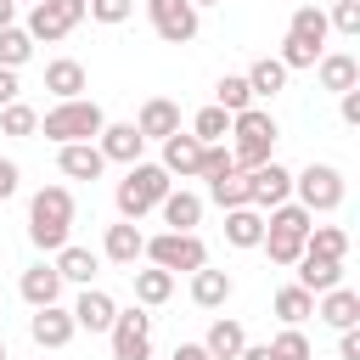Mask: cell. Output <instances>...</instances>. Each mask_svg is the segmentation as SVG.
I'll use <instances>...</instances> for the list:
<instances>
[{
	"label": "cell",
	"instance_id": "1",
	"mask_svg": "<svg viewBox=\"0 0 360 360\" xmlns=\"http://www.w3.org/2000/svg\"><path fill=\"white\" fill-rule=\"evenodd\" d=\"M68 231H73V191L68 186H39L28 197V242L56 253L68 242Z\"/></svg>",
	"mask_w": 360,
	"mask_h": 360
},
{
	"label": "cell",
	"instance_id": "2",
	"mask_svg": "<svg viewBox=\"0 0 360 360\" xmlns=\"http://www.w3.org/2000/svg\"><path fill=\"white\" fill-rule=\"evenodd\" d=\"M270 152H276V118H270L264 107L231 112V163L248 174V169L270 163Z\"/></svg>",
	"mask_w": 360,
	"mask_h": 360
},
{
	"label": "cell",
	"instance_id": "3",
	"mask_svg": "<svg viewBox=\"0 0 360 360\" xmlns=\"http://www.w3.org/2000/svg\"><path fill=\"white\" fill-rule=\"evenodd\" d=\"M101 124H107V112H101L90 96H73V101H56V107L39 118V135L56 141V146H68V141H96Z\"/></svg>",
	"mask_w": 360,
	"mask_h": 360
},
{
	"label": "cell",
	"instance_id": "4",
	"mask_svg": "<svg viewBox=\"0 0 360 360\" xmlns=\"http://www.w3.org/2000/svg\"><path fill=\"white\" fill-rule=\"evenodd\" d=\"M174 186V174L163 169V163H129V174L118 180V214L124 219H141V214H152L158 202H163V191Z\"/></svg>",
	"mask_w": 360,
	"mask_h": 360
},
{
	"label": "cell",
	"instance_id": "5",
	"mask_svg": "<svg viewBox=\"0 0 360 360\" xmlns=\"http://www.w3.org/2000/svg\"><path fill=\"white\" fill-rule=\"evenodd\" d=\"M141 259H152L158 270H202L208 264V248H202L197 231H158V236H146Z\"/></svg>",
	"mask_w": 360,
	"mask_h": 360
},
{
	"label": "cell",
	"instance_id": "6",
	"mask_svg": "<svg viewBox=\"0 0 360 360\" xmlns=\"http://www.w3.org/2000/svg\"><path fill=\"white\" fill-rule=\"evenodd\" d=\"M84 22V0H34V11H28V39L39 45H56V39H68L73 28Z\"/></svg>",
	"mask_w": 360,
	"mask_h": 360
},
{
	"label": "cell",
	"instance_id": "7",
	"mask_svg": "<svg viewBox=\"0 0 360 360\" xmlns=\"http://www.w3.org/2000/svg\"><path fill=\"white\" fill-rule=\"evenodd\" d=\"M292 191H298V202H304L309 214L343 208V174H338L332 163H309L304 174H292Z\"/></svg>",
	"mask_w": 360,
	"mask_h": 360
},
{
	"label": "cell",
	"instance_id": "8",
	"mask_svg": "<svg viewBox=\"0 0 360 360\" xmlns=\"http://www.w3.org/2000/svg\"><path fill=\"white\" fill-rule=\"evenodd\" d=\"M107 332H112V360H152V315L146 309H118Z\"/></svg>",
	"mask_w": 360,
	"mask_h": 360
},
{
	"label": "cell",
	"instance_id": "9",
	"mask_svg": "<svg viewBox=\"0 0 360 360\" xmlns=\"http://www.w3.org/2000/svg\"><path fill=\"white\" fill-rule=\"evenodd\" d=\"M146 17H152V34L169 39V45L197 39V6L191 0H146Z\"/></svg>",
	"mask_w": 360,
	"mask_h": 360
},
{
	"label": "cell",
	"instance_id": "10",
	"mask_svg": "<svg viewBox=\"0 0 360 360\" xmlns=\"http://www.w3.org/2000/svg\"><path fill=\"white\" fill-rule=\"evenodd\" d=\"M287 197H292V169H281L276 158L259 163V169H248V202H253L259 214H270V208L287 202Z\"/></svg>",
	"mask_w": 360,
	"mask_h": 360
},
{
	"label": "cell",
	"instance_id": "11",
	"mask_svg": "<svg viewBox=\"0 0 360 360\" xmlns=\"http://www.w3.org/2000/svg\"><path fill=\"white\" fill-rule=\"evenodd\" d=\"M73 309H62V304H39L34 315H28V338L39 343V349H68L73 343Z\"/></svg>",
	"mask_w": 360,
	"mask_h": 360
},
{
	"label": "cell",
	"instance_id": "12",
	"mask_svg": "<svg viewBox=\"0 0 360 360\" xmlns=\"http://www.w3.org/2000/svg\"><path fill=\"white\" fill-rule=\"evenodd\" d=\"M56 169H62L68 180H101L107 158H101L96 141H68V146H56Z\"/></svg>",
	"mask_w": 360,
	"mask_h": 360
},
{
	"label": "cell",
	"instance_id": "13",
	"mask_svg": "<svg viewBox=\"0 0 360 360\" xmlns=\"http://www.w3.org/2000/svg\"><path fill=\"white\" fill-rule=\"evenodd\" d=\"M96 146H101V158H107V163H141V146H146V135H141L135 124H101Z\"/></svg>",
	"mask_w": 360,
	"mask_h": 360
},
{
	"label": "cell",
	"instance_id": "14",
	"mask_svg": "<svg viewBox=\"0 0 360 360\" xmlns=\"http://www.w3.org/2000/svg\"><path fill=\"white\" fill-rule=\"evenodd\" d=\"M163 169H169V174H180V180H191V174L202 169V141H197L191 129L163 135Z\"/></svg>",
	"mask_w": 360,
	"mask_h": 360
},
{
	"label": "cell",
	"instance_id": "15",
	"mask_svg": "<svg viewBox=\"0 0 360 360\" xmlns=\"http://www.w3.org/2000/svg\"><path fill=\"white\" fill-rule=\"evenodd\" d=\"M141 248H146V236H141L135 219H118V225H107V236H101V253H107L112 264H124V270H135Z\"/></svg>",
	"mask_w": 360,
	"mask_h": 360
},
{
	"label": "cell",
	"instance_id": "16",
	"mask_svg": "<svg viewBox=\"0 0 360 360\" xmlns=\"http://www.w3.org/2000/svg\"><path fill=\"white\" fill-rule=\"evenodd\" d=\"M112 315H118V304H112L101 287H79V298H73V326H84V332H107Z\"/></svg>",
	"mask_w": 360,
	"mask_h": 360
},
{
	"label": "cell",
	"instance_id": "17",
	"mask_svg": "<svg viewBox=\"0 0 360 360\" xmlns=\"http://www.w3.org/2000/svg\"><path fill=\"white\" fill-rule=\"evenodd\" d=\"M158 214H163V225H169V231H197V219H202V197H197V191H186V186H180V191L169 186V191H163V202H158Z\"/></svg>",
	"mask_w": 360,
	"mask_h": 360
},
{
	"label": "cell",
	"instance_id": "18",
	"mask_svg": "<svg viewBox=\"0 0 360 360\" xmlns=\"http://www.w3.org/2000/svg\"><path fill=\"white\" fill-rule=\"evenodd\" d=\"M62 287H68V281L56 276V264H28V270L17 276V292H22L34 309H39V304H56V298H62Z\"/></svg>",
	"mask_w": 360,
	"mask_h": 360
},
{
	"label": "cell",
	"instance_id": "19",
	"mask_svg": "<svg viewBox=\"0 0 360 360\" xmlns=\"http://www.w3.org/2000/svg\"><path fill=\"white\" fill-rule=\"evenodd\" d=\"M315 298H321V304H315V315H321L326 326H338V332H343V326H354V321H360V292H349L343 281H338V287H326V292H315Z\"/></svg>",
	"mask_w": 360,
	"mask_h": 360
},
{
	"label": "cell",
	"instance_id": "20",
	"mask_svg": "<svg viewBox=\"0 0 360 360\" xmlns=\"http://www.w3.org/2000/svg\"><path fill=\"white\" fill-rule=\"evenodd\" d=\"M315 73H321V90H354L360 84V62L349 56V51H321V62H315Z\"/></svg>",
	"mask_w": 360,
	"mask_h": 360
},
{
	"label": "cell",
	"instance_id": "21",
	"mask_svg": "<svg viewBox=\"0 0 360 360\" xmlns=\"http://www.w3.org/2000/svg\"><path fill=\"white\" fill-rule=\"evenodd\" d=\"M225 242H231V248H259V242H264V214H259L253 202L225 208Z\"/></svg>",
	"mask_w": 360,
	"mask_h": 360
},
{
	"label": "cell",
	"instance_id": "22",
	"mask_svg": "<svg viewBox=\"0 0 360 360\" xmlns=\"http://www.w3.org/2000/svg\"><path fill=\"white\" fill-rule=\"evenodd\" d=\"M96 270H101V259H96L90 248H79V242H62V248H56V276H62V281L90 287V281H96Z\"/></svg>",
	"mask_w": 360,
	"mask_h": 360
},
{
	"label": "cell",
	"instance_id": "23",
	"mask_svg": "<svg viewBox=\"0 0 360 360\" xmlns=\"http://www.w3.org/2000/svg\"><path fill=\"white\" fill-rule=\"evenodd\" d=\"M135 129H141L146 141H163V135H174V129H180V107H174L169 96H152V101L141 107V118H135Z\"/></svg>",
	"mask_w": 360,
	"mask_h": 360
},
{
	"label": "cell",
	"instance_id": "24",
	"mask_svg": "<svg viewBox=\"0 0 360 360\" xmlns=\"http://www.w3.org/2000/svg\"><path fill=\"white\" fill-rule=\"evenodd\" d=\"M231 292H236V281H231L225 270H208V264L191 270V304H197V309H219Z\"/></svg>",
	"mask_w": 360,
	"mask_h": 360
},
{
	"label": "cell",
	"instance_id": "25",
	"mask_svg": "<svg viewBox=\"0 0 360 360\" xmlns=\"http://www.w3.org/2000/svg\"><path fill=\"white\" fill-rule=\"evenodd\" d=\"M45 90H51L56 101H73V96H84V68H79L73 56H56V62H45Z\"/></svg>",
	"mask_w": 360,
	"mask_h": 360
},
{
	"label": "cell",
	"instance_id": "26",
	"mask_svg": "<svg viewBox=\"0 0 360 360\" xmlns=\"http://www.w3.org/2000/svg\"><path fill=\"white\" fill-rule=\"evenodd\" d=\"M129 281H135V298H141L146 309H158V304H169V298H174V270L146 264V270H129Z\"/></svg>",
	"mask_w": 360,
	"mask_h": 360
},
{
	"label": "cell",
	"instance_id": "27",
	"mask_svg": "<svg viewBox=\"0 0 360 360\" xmlns=\"http://www.w3.org/2000/svg\"><path fill=\"white\" fill-rule=\"evenodd\" d=\"M338 281H343V259H315V253L298 259V287H304V292H326V287H338Z\"/></svg>",
	"mask_w": 360,
	"mask_h": 360
},
{
	"label": "cell",
	"instance_id": "28",
	"mask_svg": "<svg viewBox=\"0 0 360 360\" xmlns=\"http://www.w3.org/2000/svg\"><path fill=\"white\" fill-rule=\"evenodd\" d=\"M287 34L304 39V45H315V51H326V34H332V28H326V11H321V6H298L292 22H287Z\"/></svg>",
	"mask_w": 360,
	"mask_h": 360
},
{
	"label": "cell",
	"instance_id": "29",
	"mask_svg": "<svg viewBox=\"0 0 360 360\" xmlns=\"http://www.w3.org/2000/svg\"><path fill=\"white\" fill-rule=\"evenodd\" d=\"M242 343H248L242 321H214V326H208V338H202V349H208L214 360H236V354H242Z\"/></svg>",
	"mask_w": 360,
	"mask_h": 360
},
{
	"label": "cell",
	"instance_id": "30",
	"mask_svg": "<svg viewBox=\"0 0 360 360\" xmlns=\"http://www.w3.org/2000/svg\"><path fill=\"white\" fill-rule=\"evenodd\" d=\"M242 79H248L253 101H259V96H276V90H287V68H281L276 56H259V62H253V68H248Z\"/></svg>",
	"mask_w": 360,
	"mask_h": 360
},
{
	"label": "cell",
	"instance_id": "31",
	"mask_svg": "<svg viewBox=\"0 0 360 360\" xmlns=\"http://www.w3.org/2000/svg\"><path fill=\"white\" fill-rule=\"evenodd\" d=\"M304 253H315V259H343V253H349V231H338V225H309Z\"/></svg>",
	"mask_w": 360,
	"mask_h": 360
},
{
	"label": "cell",
	"instance_id": "32",
	"mask_svg": "<svg viewBox=\"0 0 360 360\" xmlns=\"http://www.w3.org/2000/svg\"><path fill=\"white\" fill-rule=\"evenodd\" d=\"M276 315H281V326H298L304 315H315V292H304L298 281L281 287V292H276Z\"/></svg>",
	"mask_w": 360,
	"mask_h": 360
},
{
	"label": "cell",
	"instance_id": "33",
	"mask_svg": "<svg viewBox=\"0 0 360 360\" xmlns=\"http://www.w3.org/2000/svg\"><path fill=\"white\" fill-rule=\"evenodd\" d=\"M214 107H225V112H242V107H253V90H248V79H242V73H225V79L214 84Z\"/></svg>",
	"mask_w": 360,
	"mask_h": 360
},
{
	"label": "cell",
	"instance_id": "34",
	"mask_svg": "<svg viewBox=\"0 0 360 360\" xmlns=\"http://www.w3.org/2000/svg\"><path fill=\"white\" fill-rule=\"evenodd\" d=\"M191 135H197L202 146H214V141H225V135H231V112H225V107H202V112L191 118Z\"/></svg>",
	"mask_w": 360,
	"mask_h": 360
},
{
	"label": "cell",
	"instance_id": "35",
	"mask_svg": "<svg viewBox=\"0 0 360 360\" xmlns=\"http://www.w3.org/2000/svg\"><path fill=\"white\" fill-rule=\"evenodd\" d=\"M208 197H214L219 208H242V202H248V174H242V169H231V174L208 180Z\"/></svg>",
	"mask_w": 360,
	"mask_h": 360
},
{
	"label": "cell",
	"instance_id": "36",
	"mask_svg": "<svg viewBox=\"0 0 360 360\" xmlns=\"http://www.w3.org/2000/svg\"><path fill=\"white\" fill-rule=\"evenodd\" d=\"M259 248H264V253H270V264H281V270L304 259V236H287V231H264V242H259Z\"/></svg>",
	"mask_w": 360,
	"mask_h": 360
},
{
	"label": "cell",
	"instance_id": "37",
	"mask_svg": "<svg viewBox=\"0 0 360 360\" xmlns=\"http://www.w3.org/2000/svg\"><path fill=\"white\" fill-rule=\"evenodd\" d=\"M34 56V39H28V28H0V68H22Z\"/></svg>",
	"mask_w": 360,
	"mask_h": 360
},
{
	"label": "cell",
	"instance_id": "38",
	"mask_svg": "<svg viewBox=\"0 0 360 360\" xmlns=\"http://www.w3.org/2000/svg\"><path fill=\"white\" fill-rule=\"evenodd\" d=\"M0 129H6V135H34V129H39V112H34L28 101H6V107H0Z\"/></svg>",
	"mask_w": 360,
	"mask_h": 360
},
{
	"label": "cell",
	"instance_id": "39",
	"mask_svg": "<svg viewBox=\"0 0 360 360\" xmlns=\"http://www.w3.org/2000/svg\"><path fill=\"white\" fill-rule=\"evenodd\" d=\"M264 349H270V360H309V338H304L298 326H287V332H276V338H270Z\"/></svg>",
	"mask_w": 360,
	"mask_h": 360
},
{
	"label": "cell",
	"instance_id": "40",
	"mask_svg": "<svg viewBox=\"0 0 360 360\" xmlns=\"http://www.w3.org/2000/svg\"><path fill=\"white\" fill-rule=\"evenodd\" d=\"M326 28H338V34H360V0H338L332 11H326Z\"/></svg>",
	"mask_w": 360,
	"mask_h": 360
},
{
	"label": "cell",
	"instance_id": "41",
	"mask_svg": "<svg viewBox=\"0 0 360 360\" xmlns=\"http://www.w3.org/2000/svg\"><path fill=\"white\" fill-rule=\"evenodd\" d=\"M231 169H236V163H231V146H225V141L202 146V169H197L202 180H219V174H231Z\"/></svg>",
	"mask_w": 360,
	"mask_h": 360
},
{
	"label": "cell",
	"instance_id": "42",
	"mask_svg": "<svg viewBox=\"0 0 360 360\" xmlns=\"http://www.w3.org/2000/svg\"><path fill=\"white\" fill-rule=\"evenodd\" d=\"M135 11V0H84V17H96V22H124Z\"/></svg>",
	"mask_w": 360,
	"mask_h": 360
},
{
	"label": "cell",
	"instance_id": "43",
	"mask_svg": "<svg viewBox=\"0 0 360 360\" xmlns=\"http://www.w3.org/2000/svg\"><path fill=\"white\" fill-rule=\"evenodd\" d=\"M338 112H343V124H360V84L338 96Z\"/></svg>",
	"mask_w": 360,
	"mask_h": 360
},
{
	"label": "cell",
	"instance_id": "44",
	"mask_svg": "<svg viewBox=\"0 0 360 360\" xmlns=\"http://www.w3.org/2000/svg\"><path fill=\"white\" fill-rule=\"evenodd\" d=\"M17 180H22V169H17L11 158H0V202H6L11 191H17Z\"/></svg>",
	"mask_w": 360,
	"mask_h": 360
},
{
	"label": "cell",
	"instance_id": "45",
	"mask_svg": "<svg viewBox=\"0 0 360 360\" xmlns=\"http://www.w3.org/2000/svg\"><path fill=\"white\" fill-rule=\"evenodd\" d=\"M338 354H343V360H360V332H354V326H343V338H338Z\"/></svg>",
	"mask_w": 360,
	"mask_h": 360
},
{
	"label": "cell",
	"instance_id": "46",
	"mask_svg": "<svg viewBox=\"0 0 360 360\" xmlns=\"http://www.w3.org/2000/svg\"><path fill=\"white\" fill-rule=\"evenodd\" d=\"M17 101V68H0V107Z\"/></svg>",
	"mask_w": 360,
	"mask_h": 360
},
{
	"label": "cell",
	"instance_id": "47",
	"mask_svg": "<svg viewBox=\"0 0 360 360\" xmlns=\"http://www.w3.org/2000/svg\"><path fill=\"white\" fill-rule=\"evenodd\" d=\"M169 360H214V354H208L202 343H174V354H169Z\"/></svg>",
	"mask_w": 360,
	"mask_h": 360
},
{
	"label": "cell",
	"instance_id": "48",
	"mask_svg": "<svg viewBox=\"0 0 360 360\" xmlns=\"http://www.w3.org/2000/svg\"><path fill=\"white\" fill-rule=\"evenodd\" d=\"M236 360H270V349H264V343H242V354H236Z\"/></svg>",
	"mask_w": 360,
	"mask_h": 360
},
{
	"label": "cell",
	"instance_id": "49",
	"mask_svg": "<svg viewBox=\"0 0 360 360\" xmlns=\"http://www.w3.org/2000/svg\"><path fill=\"white\" fill-rule=\"evenodd\" d=\"M11 17H17V0H0V28H11Z\"/></svg>",
	"mask_w": 360,
	"mask_h": 360
},
{
	"label": "cell",
	"instance_id": "50",
	"mask_svg": "<svg viewBox=\"0 0 360 360\" xmlns=\"http://www.w3.org/2000/svg\"><path fill=\"white\" fill-rule=\"evenodd\" d=\"M191 6H197V11H202V6H219V0H191Z\"/></svg>",
	"mask_w": 360,
	"mask_h": 360
},
{
	"label": "cell",
	"instance_id": "51",
	"mask_svg": "<svg viewBox=\"0 0 360 360\" xmlns=\"http://www.w3.org/2000/svg\"><path fill=\"white\" fill-rule=\"evenodd\" d=\"M0 360H6V343H0Z\"/></svg>",
	"mask_w": 360,
	"mask_h": 360
},
{
	"label": "cell",
	"instance_id": "52",
	"mask_svg": "<svg viewBox=\"0 0 360 360\" xmlns=\"http://www.w3.org/2000/svg\"><path fill=\"white\" fill-rule=\"evenodd\" d=\"M17 6H22V0H17Z\"/></svg>",
	"mask_w": 360,
	"mask_h": 360
}]
</instances>
